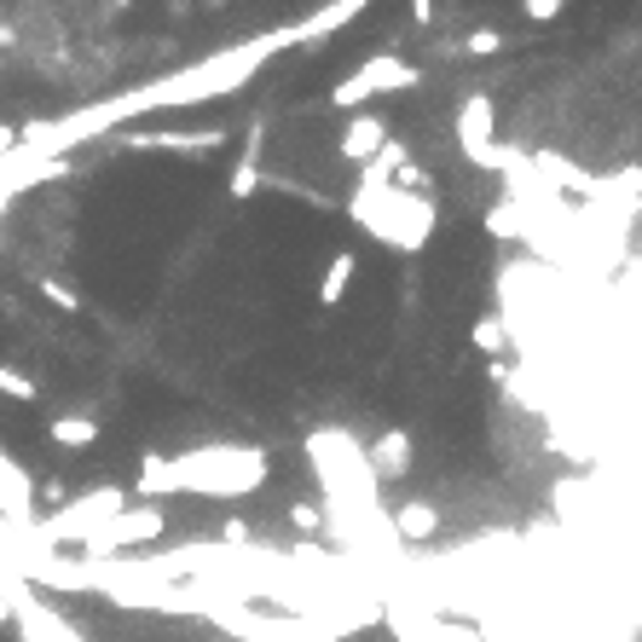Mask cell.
I'll list each match as a JSON object with an SVG mask.
<instances>
[{"instance_id": "6da1fadb", "label": "cell", "mask_w": 642, "mask_h": 642, "mask_svg": "<svg viewBox=\"0 0 642 642\" xmlns=\"http://www.w3.org/2000/svg\"><path fill=\"white\" fill-rule=\"evenodd\" d=\"M348 214L376 237V244H388L399 255L423 249L429 237H434V226H440L434 197H411V191H399V186H359L348 197Z\"/></svg>"}, {"instance_id": "7a4b0ae2", "label": "cell", "mask_w": 642, "mask_h": 642, "mask_svg": "<svg viewBox=\"0 0 642 642\" xmlns=\"http://www.w3.org/2000/svg\"><path fill=\"white\" fill-rule=\"evenodd\" d=\"M417 82H423V70H417V65H406V58H394V52H376L371 65H359L330 98L342 110H353V105H365V98H376V93H406Z\"/></svg>"}, {"instance_id": "3957f363", "label": "cell", "mask_w": 642, "mask_h": 642, "mask_svg": "<svg viewBox=\"0 0 642 642\" xmlns=\"http://www.w3.org/2000/svg\"><path fill=\"white\" fill-rule=\"evenodd\" d=\"M492 122H498L492 93H469L457 105V145H464V156L475 168H492Z\"/></svg>"}, {"instance_id": "277c9868", "label": "cell", "mask_w": 642, "mask_h": 642, "mask_svg": "<svg viewBox=\"0 0 642 642\" xmlns=\"http://www.w3.org/2000/svg\"><path fill=\"white\" fill-rule=\"evenodd\" d=\"M365 457H371V475H376V480H406V475H411V434H406V429L376 434Z\"/></svg>"}, {"instance_id": "5b68a950", "label": "cell", "mask_w": 642, "mask_h": 642, "mask_svg": "<svg viewBox=\"0 0 642 642\" xmlns=\"http://www.w3.org/2000/svg\"><path fill=\"white\" fill-rule=\"evenodd\" d=\"M383 145H388V122H383V116H353V122L342 128V156L359 163V168H365Z\"/></svg>"}, {"instance_id": "8992f818", "label": "cell", "mask_w": 642, "mask_h": 642, "mask_svg": "<svg viewBox=\"0 0 642 642\" xmlns=\"http://www.w3.org/2000/svg\"><path fill=\"white\" fill-rule=\"evenodd\" d=\"M434 533H440V510L429 504V498H406V504L394 510V538L399 545H429Z\"/></svg>"}, {"instance_id": "52a82bcc", "label": "cell", "mask_w": 642, "mask_h": 642, "mask_svg": "<svg viewBox=\"0 0 642 642\" xmlns=\"http://www.w3.org/2000/svg\"><path fill=\"white\" fill-rule=\"evenodd\" d=\"M399 637H406V642H487L475 626H457V619H434V614L399 619Z\"/></svg>"}, {"instance_id": "ba28073f", "label": "cell", "mask_w": 642, "mask_h": 642, "mask_svg": "<svg viewBox=\"0 0 642 642\" xmlns=\"http://www.w3.org/2000/svg\"><path fill=\"white\" fill-rule=\"evenodd\" d=\"M406 163H411V151L399 145V139H388V145L376 151V156H371L365 168H359V186H388V179H394L399 168H406Z\"/></svg>"}, {"instance_id": "9c48e42d", "label": "cell", "mask_w": 642, "mask_h": 642, "mask_svg": "<svg viewBox=\"0 0 642 642\" xmlns=\"http://www.w3.org/2000/svg\"><path fill=\"white\" fill-rule=\"evenodd\" d=\"M353 272H359V260H353V255H336L330 267H325V284H318V307H336V301L348 295Z\"/></svg>"}, {"instance_id": "30bf717a", "label": "cell", "mask_w": 642, "mask_h": 642, "mask_svg": "<svg viewBox=\"0 0 642 642\" xmlns=\"http://www.w3.org/2000/svg\"><path fill=\"white\" fill-rule=\"evenodd\" d=\"M487 232H492V237H527V232H533V226H527V209H521L515 197L492 203V209H487Z\"/></svg>"}, {"instance_id": "8fae6325", "label": "cell", "mask_w": 642, "mask_h": 642, "mask_svg": "<svg viewBox=\"0 0 642 642\" xmlns=\"http://www.w3.org/2000/svg\"><path fill=\"white\" fill-rule=\"evenodd\" d=\"M475 348H480V353H492V359L510 348V330H504V318H498V313H492V318H480V325H475Z\"/></svg>"}, {"instance_id": "7c38bea8", "label": "cell", "mask_w": 642, "mask_h": 642, "mask_svg": "<svg viewBox=\"0 0 642 642\" xmlns=\"http://www.w3.org/2000/svg\"><path fill=\"white\" fill-rule=\"evenodd\" d=\"M464 52H469V58H492V52H504V30H475V35H464Z\"/></svg>"}, {"instance_id": "4fadbf2b", "label": "cell", "mask_w": 642, "mask_h": 642, "mask_svg": "<svg viewBox=\"0 0 642 642\" xmlns=\"http://www.w3.org/2000/svg\"><path fill=\"white\" fill-rule=\"evenodd\" d=\"M561 7H568V0H521V12H527L533 24H556Z\"/></svg>"}, {"instance_id": "5bb4252c", "label": "cell", "mask_w": 642, "mask_h": 642, "mask_svg": "<svg viewBox=\"0 0 642 642\" xmlns=\"http://www.w3.org/2000/svg\"><path fill=\"white\" fill-rule=\"evenodd\" d=\"M290 521H295L301 533H313V527H318V510H313V504H295V510H290Z\"/></svg>"}, {"instance_id": "9a60e30c", "label": "cell", "mask_w": 642, "mask_h": 642, "mask_svg": "<svg viewBox=\"0 0 642 642\" xmlns=\"http://www.w3.org/2000/svg\"><path fill=\"white\" fill-rule=\"evenodd\" d=\"M411 17L429 30V24H434V0H411Z\"/></svg>"}, {"instance_id": "2e32d148", "label": "cell", "mask_w": 642, "mask_h": 642, "mask_svg": "<svg viewBox=\"0 0 642 642\" xmlns=\"http://www.w3.org/2000/svg\"><path fill=\"white\" fill-rule=\"evenodd\" d=\"M399 642H406V637H399Z\"/></svg>"}]
</instances>
